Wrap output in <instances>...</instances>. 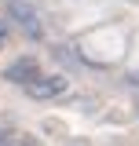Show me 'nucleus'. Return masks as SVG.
<instances>
[{
  "label": "nucleus",
  "mask_w": 139,
  "mask_h": 146,
  "mask_svg": "<svg viewBox=\"0 0 139 146\" xmlns=\"http://www.w3.org/2000/svg\"><path fill=\"white\" fill-rule=\"evenodd\" d=\"M7 15H11V22H15L29 40H40V36H44V26H40L37 11L29 7V0H7Z\"/></svg>",
  "instance_id": "f257e3e1"
},
{
  "label": "nucleus",
  "mask_w": 139,
  "mask_h": 146,
  "mask_svg": "<svg viewBox=\"0 0 139 146\" xmlns=\"http://www.w3.org/2000/svg\"><path fill=\"white\" fill-rule=\"evenodd\" d=\"M66 88H70V80L62 73H40L33 84L26 88V95H29V99H55V95H62Z\"/></svg>",
  "instance_id": "f03ea898"
},
{
  "label": "nucleus",
  "mask_w": 139,
  "mask_h": 146,
  "mask_svg": "<svg viewBox=\"0 0 139 146\" xmlns=\"http://www.w3.org/2000/svg\"><path fill=\"white\" fill-rule=\"evenodd\" d=\"M4 77H7L11 84H22V88H29L37 77H40V70H37V58H15V62L4 70Z\"/></svg>",
  "instance_id": "7ed1b4c3"
},
{
  "label": "nucleus",
  "mask_w": 139,
  "mask_h": 146,
  "mask_svg": "<svg viewBox=\"0 0 139 146\" xmlns=\"http://www.w3.org/2000/svg\"><path fill=\"white\" fill-rule=\"evenodd\" d=\"M7 40V26H4V18H0V44Z\"/></svg>",
  "instance_id": "20e7f679"
},
{
  "label": "nucleus",
  "mask_w": 139,
  "mask_h": 146,
  "mask_svg": "<svg viewBox=\"0 0 139 146\" xmlns=\"http://www.w3.org/2000/svg\"><path fill=\"white\" fill-rule=\"evenodd\" d=\"M7 143H11V139H7V131L0 128V146H7Z\"/></svg>",
  "instance_id": "39448f33"
},
{
  "label": "nucleus",
  "mask_w": 139,
  "mask_h": 146,
  "mask_svg": "<svg viewBox=\"0 0 139 146\" xmlns=\"http://www.w3.org/2000/svg\"><path fill=\"white\" fill-rule=\"evenodd\" d=\"M7 146H33V143H7Z\"/></svg>",
  "instance_id": "423d86ee"
}]
</instances>
